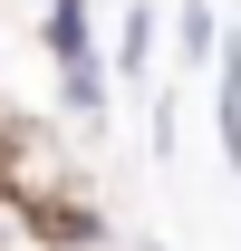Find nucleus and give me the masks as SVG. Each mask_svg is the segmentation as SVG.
<instances>
[{
  "label": "nucleus",
  "mask_w": 241,
  "mask_h": 251,
  "mask_svg": "<svg viewBox=\"0 0 241 251\" xmlns=\"http://www.w3.org/2000/svg\"><path fill=\"white\" fill-rule=\"evenodd\" d=\"M222 39H232V29H222L212 0H174V58H183V68H212V58H222Z\"/></svg>",
  "instance_id": "20e7f679"
},
{
  "label": "nucleus",
  "mask_w": 241,
  "mask_h": 251,
  "mask_svg": "<svg viewBox=\"0 0 241 251\" xmlns=\"http://www.w3.org/2000/svg\"><path fill=\"white\" fill-rule=\"evenodd\" d=\"M164 29H174V20H154V0H125V20H116V49H106V68L145 87V77H154V58H164Z\"/></svg>",
  "instance_id": "f03ea898"
},
{
  "label": "nucleus",
  "mask_w": 241,
  "mask_h": 251,
  "mask_svg": "<svg viewBox=\"0 0 241 251\" xmlns=\"http://www.w3.org/2000/svg\"><path fill=\"white\" fill-rule=\"evenodd\" d=\"M212 135L241 174V39H222V58H212Z\"/></svg>",
  "instance_id": "7ed1b4c3"
},
{
  "label": "nucleus",
  "mask_w": 241,
  "mask_h": 251,
  "mask_svg": "<svg viewBox=\"0 0 241 251\" xmlns=\"http://www.w3.org/2000/svg\"><path fill=\"white\" fill-rule=\"evenodd\" d=\"M87 10H96V0H87Z\"/></svg>",
  "instance_id": "423d86ee"
},
{
  "label": "nucleus",
  "mask_w": 241,
  "mask_h": 251,
  "mask_svg": "<svg viewBox=\"0 0 241 251\" xmlns=\"http://www.w3.org/2000/svg\"><path fill=\"white\" fill-rule=\"evenodd\" d=\"M145 251H154V242H145Z\"/></svg>",
  "instance_id": "0eeeda50"
},
{
  "label": "nucleus",
  "mask_w": 241,
  "mask_h": 251,
  "mask_svg": "<svg viewBox=\"0 0 241 251\" xmlns=\"http://www.w3.org/2000/svg\"><path fill=\"white\" fill-rule=\"evenodd\" d=\"M29 39H39V58H48V77H58L68 126H96L116 68H106V49H96V29H87V0H39V29Z\"/></svg>",
  "instance_id": "f257e3e1"
},
{
  "label": "nucleus",
  "mask_w": 241,
  "mask_h": 251,
  "mask_svg": "<svg viewBox=\"0 0 241 251\" xmlns=\"http://www.w3.org/2000/svg\"><path fill=\"white\" fill-rule=\"evenodd\" d=\"M0 155H10V116H0Z\"/></svg>",
  "instance_id": "39448f33"
}]
</instances>
